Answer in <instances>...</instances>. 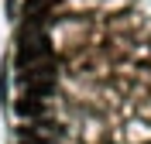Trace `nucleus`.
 Listing matches in <instances>:
<instances>
[{"label": "nucleus", "instance_id": "nucleus-1", "mask_svg": "<svg viewBox=\"0 0 151 144\" xmlns=\"http://www.w3.org/2000/svg\"><path fill=\"white\" fill-rule=\"evenodd\" d=\"M48 55H52V41H48V34L41 31V24L24 21L21 38H17V55H14L17 69H28L31 62H41V58H48Z\"/></svg>", "mask_w": 151, "mask_h": 144}, {"label": "nucleus", "instance_id": "nucleus-2", "mask_svg": "<svg viewBox=\"0 0 151 144\" xmlns=\"http://www.w3.org/2000/svg\"><path fill=\"white\" fill-rule=\"evenodd\" d=\"M55 58L48 55V58H41V62H31L28 69H21L24 72V82H31V79H55Z\"/></svg>", "mask_w": 151, "mask_h": 144}, {"label": "nucleus", "instance_id": "nucleus-4", "mask_svg": "<svg viewBox=\"0 0 151 144\" xmlns=\"http://www.w3.org/2000/svg\"><path fill=\"white\" fill-rule=\"evenodd\" d=\"M52 89H55V79H31V82H24V93L38 96V100H45Z\"/></svg>", "mask_w": 151, "mask_h": 144}, {"label": "nucleus", "instance_id": "nucleus-5", "mask_svg": "<svg viewBox=\"0 0 151 144\" xmlns=\"http://www.w3.org/2000/svg\"><path fill=\"white\" fill-rule=\"evenodd\" d=\"M21 144H52V141H48V137H38V134H24Z\"/></svg>", "mask_w": 151, "mask_h": 144}, {"label": "nucleus", "instance_id": "nucleus-3", "mask_svg": "<svg viewBox=\"0 0 151 144\" xmlns=\"http://www.w3.org/2000/svg\"><path fill=\"white\" fill-rule=\"evenodd\" d=\"M14 110H17V117H38L45 110V100H38V96H31V93H21V100L14 103Z\"/></svg>", "mask_w": 151, "mask_h": 144}]
</instances>
